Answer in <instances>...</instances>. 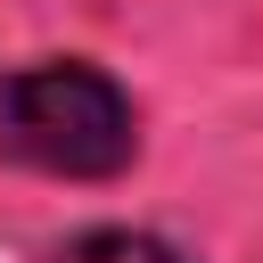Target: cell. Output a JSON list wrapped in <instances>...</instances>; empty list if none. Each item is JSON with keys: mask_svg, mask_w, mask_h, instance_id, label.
Instances as JSON below:
<instances>
[{"mask_svg": "<svg viewBox=\"0 0 263 263\" xmlns=\"http://www.w3.org/2000/svg\"><path fill=\"white\" fill-rule=\"evenodd\" d=\"M0 148L58 181H107L132 164L140 123H132V99L99 66L66 58V66H25L0 82Z\"/></svg>", "mask_w": 263, "mask_h": 263, "instance_id": "obj_1", "label": "cell"}, {"mask_svg": "<svg viewBox=\"0 0 263 263\" xmlns=\"http://www.w3.org/2000/svg\"><path fill=\"white\" fill-rule=\"evenodd\" d=\"M58 263H181V255L140 230H82L74 247H58Z\"/></svg>", "mask_w": 263, "mask_h": 263, "instance_id": "obj_2", "label": "cell"}]
</instances>
